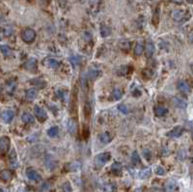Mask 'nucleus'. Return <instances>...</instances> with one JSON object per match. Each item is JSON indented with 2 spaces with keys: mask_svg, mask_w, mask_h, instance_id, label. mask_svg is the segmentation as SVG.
<instances>
[{
  "mask_svg": "<svg viewBox=\"0 0 193 192\" xmlns=\"http://www.w3.org/2000/svg\"><path fill=\"white\" fill-rule=\"evenodd\" d=\"M110 34V29L107 26H103L100 28V35L101 37H107Z\"/></svg>",
  "mask_w": 193,
  "mask_h": 192,
  "instance_id": "nucleus-34",
  "label": "nucleus"
},
{
  "mask_svg": "<svg viewBox=\"0 0 193 192\" xmlns=\"http://www.w3.org/2000/svg\"><path fill=\"white\" fill-rule=\"evenodd\" d=\"M144 51V47H143V44L141 43H138L137 44H136V47L134 48V53L135 55H137V56H140Z\"/></svg>",
  "mask_w": 193,
  "mask_h": 192,
  "instance_id": "nucleus-31",
  "label": "nucleus"
},
{
  "mask_svg": "<svg viewBox=\"0 0 193 192\" xmlns=\"http://www.w3.org/2000/svg\"><path fill=\"white\" fill-rule=\"evenodd\" d=\"M79 168H80V163L77 161H74V162H72L66 165V169L68 171H76Z\"/></svg>",
  "mask_w": 193,
  "mask_h": 192,
  "instance_id": "nucleus-23",
  "label": "nucleus"
},
{
  "mask_svg": "<svg viewBox=\"0 0 193 192\" xmlns=\"http://www.w3.org/2000/svg\"><path fill=\"white\" fill-rule=\"evenodd\" d=\"M34 113H35L36 117L41 121V122H44L45 120L48 119V114L42 107L36 105L35 108H34Z\"/></svg>",
  "mask_w": 193,
  "mask_h": 192,
  "instance_id": "nucleus-4",
  "label": "nucleus"
},
{
  "mask_svg": "<svg viewBox=\"0 0 193 192\" xmlns=\"http://www.w3.org/2000/svg\"><path fill=\"white\" fill-rule=\"evenodd\" d=\"M172 2H175V3H181L184 1V0H171Z\"/></svg>",
  "mask_w": 193,
  "mask_h": 192,
  "instance_id": "nucleus-42",
  "label": "nucleus"
},
{
  "mask_svg": "<svg viewBox=\"0 0 193 192\" xmlns=\"http://www.w3.org/2000/svg\"><path fill=\"white\" fill-rule=\"evenodd\" d=\"M80 57H78V56H74V57H72V58H70V61L75 66V65H77V64H79L80 63Z\"/></svg>",
  "mask_w": 193,
  "mask_h": 192,
  "instance_id": "nucleus-40",
  "label": "nucleus"
},
{
  "mask_svg": "<svg viewBox=\"0 0 193 192\" xmlns=\"http://www.w3.org/2000/svg\"><path fill=\"white\" fill-rule=\"evenodd\" d=\"M10 148V139L7 136H3L0 138V152L6 153Z\"/></svg>",
  "mask_w": 193,
  "mask_h": 192,
  "instance_id": "nucleus-7",
  "label": "nucleus"
},
{
  "mask_svg": "<svg viewBox=\"0 0 193 192\" xmlns=\"http://www.w3.org/2000/svg\"><path fill=\"white\" fill-rule=\"evenodd\" d=\"M129 72V67L128 66H121L118 71L119 75H126Z\"/></svg>",
  "mask_w": 193,
  "mask_h": 192,
  "instance_id": "nucleus-36",
  "label": "nucleus"
},
{
  "mask_svg": "<svg viewBox=\"0 0 193 192\" xmlns=\"http://www.w3.org/2000/svg\"><path fill=\"white\" fill-rule=\"evenodd\" d=\"M10 164L13 168H18V157H17V154L15 153V151L13 150L12 153H11V155H10Z\"/></svg>",
  "mask_w": 193,
  "mask_h": 192,
  "instance_id": "nucleus-20",
  "label": "nucleus"
},
{
  "mask_svg": "<svg viewBox=\"0 0 193 192\" xmlns=\"http://www.w3.org/2000/svg\"><path fill=\"white\" fill-rule=\"evenodd\" d=\"M36 60L35 59H29L28 61H26L24 63V68L26 70H29V71H32V70H35L36 68Z\"/></svg>",
  "mask_w": 193,
  "mask_h": 192,
  "instance_id": "nucleus-22",
  "label": "nucleus"
},
{
  "mask_svg": "<svg viewBox=\"0 0 193 192\" xmlns=\"http://www.w3.org/2000/svg\"><path fill=\"white\" fill-rule=\"evenodd\" d=\"M21 39L23 42L30 43L36 39V32L32 28H26L21 32Z\"/></svg>",
  "mask_w": 193,
  "mask_h": 192,
  "instance_id": "nucleus-1",
  "label": "nucleus"
},
{
  "mask_svg": "<svg viewBox=\"0 0 193 192\" xmlns=\"http://www.w3.org/2000/svg\"><path fill=\"white\" fill-rule=\"evenodd\" d=\"M177 189V184L175 180L169 179L165 184V192H175Z\"/></svg>",
  "mask_w": 193,
  "mask_h": 192,
  "instance_id": "nucleus-12",
  "label": "nucleus"
},
{
  "mask_svg": "<svg viewBox=\"0 0 193 192\" xmlns=\"http://www.w3.org/2000/svg\"><path fill=\"white\" fill-rule=\"evenodd\" d=\"M112 137H111V135L110 133L108 132H104V133H101L99 135V141L103 143V144H107L111 141Z\"/></svg>",
  "mask_w": 193,
  "mask_h": 192,
  "instance_id": "nucleus-21",
  "label": "nucleus"
},
{
  "mask_svg": "<svg viewBox=\"0 0 193 192\" xmlns=\"http://www.w3.org/2000/svg\"><path fill=\"white\" fill-rule=\"evenodd\" d=\"M63 190H64V192H73V187H72L71 183L65 182L63 184Z\"/></svg>",
  "mask_w": 193,
  "mask_h": 192,
  "instance_id": "nucleus-35",
  "label": "nucleus"
},
{
  "mask_svg": "<svg viewBox=\"0 0 193 192\" xmlns=\"http://www.w3.org/2000/svg\"><path fill=\"white\" fill-rule=\"evenodd\" d=\"M77 96H78V94H77V88H76V86H74V90H73V93H72L71 107H70V111H71L72 116H76V113H77V104H78Z\"/></svg>",
  "mask_w": 193,
  "mask_h": 192,
  "instance_id": "nucleus-2",
  "label": "nucleus"
},
{
  "mask_svg": "<svg viewBox=\"0 0 193 192\" xmlns=\"http://www.w3.org/2000/svg\"><path fill=\"white\" fill-rule=\"evenodd\" d=\"M0 41H1V37H0Z\"/></svg>",
  "mask_w": 193,
  "mask_h": 192,
  "instance_id": "nucleus-44",
  "label": "nucleus"
},
{
  "mask_svg": "<svg viewBox=\"0 0 193 192\" xmlns=\"http://www.w3.org/2000/svg\"><path fill=\"white\" fill-rule=\"evenodd\" d=\"M68 130H69L72 134L76 133L77 131V125H76V122L73 119H70L69 122H68Z\"/></svg>",
  "mask_w": 193,
  "mask_h": 192,
  "instance_id": "nucleus-15",
  "label": "nucleus"
},
{
  "mask_svg": "<svg viewBox=\"0 0 193 192\" xmlns=\"http://www.w3.org/2000/svg\"><path fill=\"white\" fill-rule=\"evenodd\" d=\"M142 154H143L144 157H145L147 160H151V159H152V152H151L150 150L144 149L143 152H142Z\"/></svg>",
  "mask_w": 193,
  "mask_h": 192,
  "instance_id": "nucleus-38",
  "label": "nucleus"
},
{
  "mask_svg": "<svg viewBox=\"0 0 193 192\" xmlns=\"http://www.w3.org/2000/svg\"><path fill=\"white\" fill-rule=\"evenodd\" d=\"M145 53H146V56L148 58L152 57L153 54L155 53V46H154V43H147V46H146V49L144 50Z\"/></svg>",
  "mask_w": 193,
  "mask_h": 192,
  "instance_id": "nucleus-16",
  "label": "nucleus"
},
{
  "mask_svg": "<svg viewBox=\"0 0 193 192\" xmlns=\"http://www.w3.org/2000/svg\"><path fill=\"white\" fill-rule=\"evenodd\" d=\"M45 164H47V166L49 169H51V170L56 168V166H57V162H56L55 159H53L52 156H50V155H48L47 157H45Z\"/></svg>",
  "mask_w": 193,
  "mask_h": 192,
  "instance_id": "nucleus-18",
  "label": "nucleus"
},
{
  "mask_svg": "<svg viewBox=\"0 0 193 192\" xmlns=\"http://www.w3.org/2000/svg\"><path fill=\"white\" fill-rule=\"evenodd\" d=\"M34 86H36L38 89H43L45 86H47V82L44 80L41 79V78H33V79L30 81Z\"/></svg>",
  "mask_w": 193,
  "mask_h": 192,
  "instance_id": "nucleus-14",
  "label": "nucleus"
},
{
  "mask_svg": "<svg viewBox=\"0 0 193 192\" xmlns=\"http://www.w3.org/2000/svg\"><path fill=\"white\" fill-rule=\"evenodd\" d=\"M111 171L115 175H118L122 172V164L120 162H114L111 165Z\"/></svg>",
  "mask_w": 193,
  "mask_h": 192,
  "instance_id": "nucleus-24",
  "label": "nucleus"
},
{
  "mask_svg": "<svg viewBox=\"0 0 193 192\" xmlns=\"http://www.w3.org/2000/svg\"><path fill=\"white\" fill-rule=\"evenodd\" d=\"M0 179H1L2 180H4V182H9V180H11L13 179L12 171L7 170V169L2 170L1 172H0Z\"/></svg>",
  "mask_w": 193,
  "mask_h": 192,
  "instance_id": "nucleus-10",
  "label": "nucleus"
},
{
  "mask_svg": "<svg viewBox=\"0 0 193 192\" xmlns=\"http://www.w3.org/2000/svg\"><path fill=\"white\" fill-rule=\"evenodd\" d=\"M188 2H189V3H192V2H193V0H188Z\"/></svg>",
  "mask_w": 193,
  "mask_h": 192,
  "instance_id": "nucleus-43",
  "label": "nucleus"
},
{
  "mask_svg": "<svg viewBox=\"0 0 193 192\" xmlns=\"http://www.w3.org/2000/svg\"><path fill=\"white\" fill-rule=\"evenodd\" d=\"M155 174L158 175V176H163L165 175V170H164V168L161 167V166H156L155 169Z\"/></svg>",
  "mask_w": 193,
  "mask_h": 192,
  "instance_id": "nucleus-37",
  "label": "nucleus"
},
{
  "mask_svg": "<svg viewBox=\"0 0 193 192\" xmlns=\"http://www.w3.org/2000/svg\"><path fill=\"white\" fill-rule=\"evenodd\" d=\"M118 108H119V110H120L122 113H124V114H128V113H129V108H128L127 105L120 104V105L118 106Z\"/></svg>",
  "mask_w": 193,
  "mask_h": 192,
  "instance_id": "nucleus-39",
  "label": "nucleus"
},
{
  "mask_svg": "<svg viewBox=\"0 0 193 192\" xmlns=\"http://www.w3.org/2000/svg\"><path fill=\"white\" fill-rule=\"evenodd\" d=\"M21 120L23 123L25 124H33L34 122H35V118H34L30 113H23L21 116Z\"/></svg>",
  "mask_w": 193,
  "mask_h": 192,
  "instance_id": "nucleus-17",
  "label": "nucleus"
},
{
  "mask_svg": "<svg viewBox=\"0 0 193 192\" xmlns=\"http://www.w3.org/2000/svg\"><path fill=\"white\" fill-rule=\"evenodd\" d=\"M123 91L120 88H115L112 92V98L114 99H120L123 97Z\"/></svg>",
  "mask_w": 193,
  "mask_h": 192,
  "instance_id": "nucleus-26",
  "label": "nucleus"
},
{
  "mask_svg": "<svg viewBox=\"0 0 193 192\" xmlns=\"http://www.w3.org/2000/svg\"><path fill=\"white\" fill-rule=\"evenodd\" d=\"M133 192H146V191H145V189H144L143 187H139V188H136V189H134V190H133Z\"/></svg>",
  "mask_w": 193,
  "mask_h": 192,
  "instance_id": "nucleus-41",
  "label": "nucleus"
},
{
  "mask_svg": "<svg viewBox=\"0 0 193 192\" xmlns=\"http://www.w3.org/2000/svg\"><path fill=\"white\" fill-rule=\"evenodd\" d=\"M38 96V91L35 89V88H31V89H28L27 92H26V98L30 100H33L35 99Z\"/></svg>",
  "mask_w": 193,
  "mask_h": 192,
  "instance_id": "nucleus-19",
  "label": "nucleus"
},
{
  "mask_svg": "<svg viewBox=\"0 0 193 192\" xmlns=\"http://www.w3.org/2000/svg\"><path fill=\"white\" fill-rule=\"evenodd\" d=\"M178 89L181 93H189L190 92V85L186 81H180L178 83Z\"/></svg>",
  "mask_w": 193,
  "mask_h": 192,
  "instance_id": "nucleus-11",
  "label": "nucleus"
},
{
  "mask_svg": "<svg viewBox=\"0 0 193 192\" xmlns=\"http://www.w3.org/2000/svg\"><path fill=\"white\" fill-rule=\"evenodd\" d=\"M119 47L121 48L122 50L128 51V50H130V42H128V41H122V42L120 43V44H119Z\"/></svg>",
  "mask_w": 193,
  "mask_h": 192,
  "instance_id": "nucleus-32",
  "label": "nucleus"
},
{
  "mask_svg": "<svg viewBox=\"0 0 193 192\" xmlns=\"http://www.w3.org/2000/svg\"><path fill=\"white\" fill-rule=\"evenodd\" d=\"M91 112H92V110H91V105L89 104H85L84 105V116H85V119H89L90 116H91Z\"/></svg>",
  "mask_w": 193,
  "mask_h": 192,
  "instance_id": "nucleus-33",
  "label": "nucleus"
},
{
  "mask_svg": "<svg viewBox=\"0 0 193 192\" xmlns=\"http://www.w3.org/2000/svg\"><path fill=\"white\" fill-rule=\"evenodd\" d=\"M26 176L30 180H35V182H40L41 179H42L40 174L36 170H34L33 168H27Z\"/></svg>",
  "mask_w": 193,
  "mask_h": 192,
  "instance_id": "nucleus-5",
  "label": "nucleus"
},
{
  "mask_svg": "<svg viewBox=\"0 0 193 192\" xmlns=\"http://www.w3.org/2000/svg\"><path fill=\"white\" fill-rule=\"evenodd\" d=\"M110 157H111V154L109 153H101V154L97 155V157H96V163L99 166H103L106 162H108V160L110 159Z\"/></svg>",
  "mask_w": 193,
  "mask_h": 192,
  "instance_id": "nucleus-3",
  "label": "nucleus"
},
{
  "mask_svg": "<svg viewBox=\"0 0 193 192\" xmlns=\"http://www.w3.org/2000/svg\"><path fill=\"white\" fill-rule=\"evenodd\" d=\"M48 65L51 68V69H57L60 64H59V62L56 60V59H54V58H49V59L48 60Z\"/></svg>",
  "mask_w": 193,
  "mask_h": 192,
  "instance_id": "nucleus-30",
  "label": "nucleus"
},
{
  "mask_svg": "<svg viewBox=\"0 0 193 192\" xmlns=\"http://www.w3.org/2000/svg\"><path fill=\"white\" fill-rule=\"evenodd\" d=\"M167 113H168V109L164 106L158 105L155 107V114L158 117H163L167 114Z\"/></svg>",
  "mask_w": 193,
  "mask_h": 192,
  "instance_id": "nucleus-13",
  "label": "nucleus"
},
{
  "mask_svg": "<svg viewBox=\"0 0 193 192\" xmlns=\"http://www.w3.org/2000/svg\"><path fill=\"white\" fill-rule=\"evenodd\" d=\"M15 117V113L12 110H5L2 112L1 114V118L5 123H10Z\"/></svg>",
  "mask_w": 193,
  "mask_h": 192,
  "instance_id": "nucleus-8",
  "label": "nucleus"
},
{
  "mask_svg": "<svg viewBox=\"0 0 193 192\" xmlns=\"http://www.w3.org/2000/svg\"><path fill=\"white\" fill-rule=\"evenodd\" d=\"M58 134H59L58 127H52L48 130V135L49 137H55V136H57Z\"/></svg>",
  "mask_w": 193,
  "mask_h": 192,
  "instance_id": "nucleus-27",
  "label": "nucleus"
},
{
  "mask_svg": "<svg viewBox=\"0 0 193 192\" xmlns=\"http://www.w3.org/2000/svg\"><path fill=\"white\" fill-rule=\"evenodd\" d=\"M184 131H185V129L183 127L178 126V127H175L171 131H169L167 133V136L172 137V138H177V137L181 136V134L184 133Z\"/></svg>",
  "mask_w": 193,
  "mask_h": 192,
  "instance_id": "nucleus-6",
  "label": "nucleus"
},
{
  "mask_svg": "<svg viewBox=\"0 0 193 192\" xmlns=\"http://www.w3.org/2000/svg\"><path fill=\"white\" fill-rule=\"evenodd\" d=\"M172 17L173 18L176 20V21H181L185 17V11H183V10H175L173 14H172Z\"/></svg>",
  "mask_w": 193,
  "mask_h": 192,
  "instance_id": "nucleus-9",
  "label": "nucleus"
},
{
  "mask_svg": "<svg viewBox=\"0 0 193 192\" xmlns=\"http://www.w3.org/2000/svg\"><path fill=\"white\" fill-rule=\"evenodd\" d=\"M0 51H1L5 56H10L12 54V49L5 44H0Z\"/></svg>",
  "mask_w": 193,
  "mask_h": 192,
  "instance_id": "nucleus-28",
  "label": "nucleus"
},
{
  "mask_svg": "<svg viewBox=\"0 0 193 192\" xmlns=\"http://www.w3.org/2000/svg\"><path fill=\"white\" fill-rule=\"evenodd\" d=\"M174 104L179 108H185L186 107V103L184 99H181L180 98H174Z\"/></svg>",
  "mask_w": 193,
  "mask_h": 192,
  "instance_id": "nucleus-25",
  "label": "nucleus"
},
{
  "mask_svg": "<svg viewBox=\"0 0 193 192\" xmlns=\"http://www.w3.org/2000/svg\"><path fill=\"white\" fill-rule=\"evenodd\" d=\"M131 162L134 165H137L140 163V156L137 152H133L131 154Z\"/></svg>",
  "mask_w": 193,
  "mask_h": 192,
  "instance_id": "nucleus-29",
  "label": "nucleus"
}]
</instances>
